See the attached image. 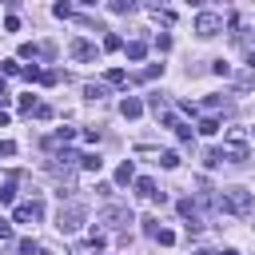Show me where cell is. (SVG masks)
<instances>
[{
  "label": "cell",
  "mask_w": 255,
  "mask_h": 255,
  "mask_svg": "<svg viewBox=\"0 0 255 255\" xmlns=\"http://www.w3.org/2000/svg\"><path fill=\"white\" fill-rule=\"evenodd\" d=\"M215 203H219L223 211H231V215H251V211H255V199H251L247 187H227L223 195H215Z\"/></svg>",
  "instance_id": "obj_1"
},
{
  "label": "cell",
  "mask_w": 255,
  "mask_h": 255,
  "mask_svg": "<svg viewBox=\"0 0 255 255\" xmlns=\"http://www.w3.org/2000/svg\"><path fill=\"white\" fill-rule=\"evenodd\" d=\"M223 159H231V163H243L247 155H251V143H247V131L243 128H231L227 135H223Z\"/></svg>",
  "instance_id": "obj_2"
},
{
  "label": "cell",
  "mask_w": 255,
  "mask_h": 255,
  "mask_svg": "<svg viewBox=\"0 0 255 255\" xmlns=\"http://www.w3.org/2000/svg\"><path fill=\"white\" fill-rule=\"evenodd\" d=\"M84 219H88V211H84L80 203H68V207H60V215H56V227H60L64 235H76V231L84 227Z\"/></svg>",
  "instance_id": "obj_3"
},
{
  "label": "cell",
  "mask_w": 255,
  "mask_h": 255,
  "mask_svg": "<svg viewBox=\"0 0 255 255\" xmlns=\"http://www.w3.org/2000/svg\"><path fill=\"white\" fill-rule=\"evenodd\" d=\"M219 28H223V16H215V12H199L195 16V36L211 40V36H219Z\"/></svg>",
  "instance_id": "obj_4"
},
{
  "label": "cell",
  "mask_w": 255,
  "mask_h": 255,
  "mask_svg": "<svg viewBox=\"0 0 255 255\" xmlns=\"http://www.w3.org/2000/svg\"><path fill=\"white\" fill-rule=\"evenodd\" d=\"M100 223L104 227H128V223H135V215H131V207H104Z\"/></svg>",
  "instance_id": "obj_5"
},
{
  "label": "cell",
  "mask_w": 255,
  "mask_h": 255,
  "mask_svg": "<svg viewBox=\"0 0 255 255\" xmlns=\"http://www.w3.org/2000/svg\"><path fill=\"white\" fill-rule=\"evenodd\" d=\"M12 219H16V223H36V219H44V203H40V199H28V203H20V207L12 211Z\"/></svg>",
  "instance_id": "obj_6"
},
{
  "label": "cell",
  "mask_w": 255,
  "mask_h": 255,
  "mask_svg": "<svg viewBox=\"0 0 255 255\" xmlns=\"http://www.w3.org/2000/svg\"><path fill=\"white\" fill-rule=\"evenodd\" d=\"M175 211L187 219V231L195 235V231H199V211H195V203H191V199H179V203H175Z\"/></svg>",
  "instance_id": "obj_7"
},
{
  "label": "cell",
  "mask_w": 255,
  "mask_h": 255,
  "mask_svg": "<svg viewBox=\"0 0 255 255\" xmlns=\"http://www.w3.org/2000/svg\"><path fill=\"white\" fill-rule=\"evenodd\" d=\"M120 116H124V120H139V116H143V104H139L135 96H124V100H120Z\"/></svg>",
  "instance_id": "obj_8"
},
{
  "label": "cell",
  "mask_w": 255,
  "mask_h": 255,
  "mask_svg": "<svg viewBox=\"0 0 255 255\" xmlns=\"http://www.w3.org/2000/svg\"><path fill=\"white\" fill-rule=\"evenodd\" d=\"M20 56H24V60H36V56H52V44H20Z\"/></svg>",
  "instance_id": "obj_9"
},
{
  "label": "cell",
  "mask_w": 255,
  "mask_h": 255,
  "mask_svg": "<svg viewBox=\"0 0 255 255\" xmlns=\"http://www.w3.org/2000/svg\"><path fill=\"white\" fill-rule=\"evenodd\" d=\"M72 56H76V60H84V64H88V60H96V48H92V44H88V40H72Z\"/></svg>",
  "instance_id": "obj_10"
},
{
  "label": "cell",
  "mask_w": 255,
  "mask_h": 255,
  "mask_svg": "<svg viewBox=\"0 0 255 255\" xmlns=\"http://www.w3.org/2000/svg\"><path fill=\"white\" fill-rule=\"evenodd\" d=\"M131 183H135V195H143V199L155 195V179H151V175H139V179H131Z\"/></svg>",
  "instance_id": "obj_11"
},
{
  "label": "cell",
  "mask_w": 255,
  "mask_h": 255,
  "mask_svg": "<svg viewBox=\"0 0 255 255\" xmlns=\"http://www.w3.org/2000/svg\"><path fill=\"white\" fill-rule=\"evenodd\" d=\"M131 179H135V167H131V159H124V163L116 167V183H124V187H128Z\"/></svg>",
  "instance_id": "obj_12"
},
{
  "label": "cell",
  "mask_w": 255,
  "mask_h": 255,
  "mask_svg": "<svg viewBox=\"0 0 255 255\" xmlns=\"http://www.w3.org/2000/svg\"><path fill=\"white\" fill-rule=\"evenodd\" d=\"M108 8H112L116 16H128V12H135V8H139V0H108Z\"/></svg>",
  "instance_id": "obj_13"
},
{
  "label": "cell",
  "mask_w": 255,
  "mask_h": 255,
  "mask_svg": "<svg viewBox=\"0 0 255 255\" xmlns=\"http://www.w3.org/2000/svg\"><path fill=\"white\" fill-rule=\"evenodd\" d=\"M80 167H84V171H100V167H104V159H100L96 151H84V155H80Z\"/></svg>",
  "instance_id": "obj_14"
},
{
  "label": "cell",
  "mask_w": 255,
  "mask_h": 255,
  "mask_svg": "<svg viewBox=\"0 0 255 255\" xmlns=\"http://www.w3.org/2000/svg\"><path fill=\"white\" fill-rule=\"evenodd\" d=\"M195 131H199V135H215V131H219V120H215V116H203Z\"/></svg>",
  "instance_id": "obj_15"
},
{
  "label": "cell",
  "mask_w": 255,
  "mask_h": 255,
  "mask_svg": "<svg viewBox=\"0 0 255 255\" xmlns=\"http://www.w3.org/2000/svg\"><path fill=\"white\" fill-rule=\"evenodd\" d=\"M12 199H16V175H8L0 187V203H12Z\"/></svg>",
  "instance_id": "obj_16"
},
{
  "label": "cell",
  "mask_w": 255,
  "mask_h": 255,
  "mask_svg": "<svg viewBox=\"0 0 255 255\" xmlns=\"http://www.w3.org/2000/svg\"><path fill=\"white\" fill-rule=\"evenodd\" d=\"M143 56H147V44L143 40H131L128 44V60H143Z\"/></svg>",
  "instance_id": "obj_17"
},
{
  "label": "cell",
  "mask_w": 255,
  "mask_h": 255,
  "mask_svg": "<svg viewBox=\"0 0 255 255\" xmlns=\"http://www.w3.org/2000/svg\"><path fill=\"white\" fill-rule=\"evenodd\" d=\"M104 84H112V88H120V84H128V72H124V68H112V72L104 76Z\"/></svg>",
  "instance_id": "obj_18"
},
{
  "label": "cell",
  "mask_w": 255,
  "mask_h": 255,
  "mask_svg": "<svg viewBox=\"0 0 255 255\" xmlns=\"http://www.w3.org/2000/svg\"><path fill=\"white\" fill-rule=\"evenodd\" d=\"M159 72H163V64H147V68H143V72H139L135 80H139V84H147V80H155Z\"/></svg>",
  "instance_id": "obj_19"
},
{
  "label": "cell",
  "mask_w": 255,
  "mask_h": 255,
  "mask_svg": "<svg viewBox=\"0 0 255 255\" xmlns=\"http://www.w3.org/2000/svg\"><path fill=\"white\" fill-rule=\"evenodd\" d=\"M104 92H108V84H84V96L88 100H104Z\"/></svg>",
  "instance_id": "obj_20"
},
{
  "label": "cell",
  "mask_w": 255,
  "mask_h": 255,
  "mask_svg": "<svg viewBox=\"0 0 255 255\" xmlns=\"http://www.w3.org/2000/svg\"><path fill=\"white\" fill-rule=\"evenodd\" d=\"M120 48H124V40H120L116 32H108V36H104V52H120Z\"/></svg>",
  "instance_id": "obj_21"
},
{
  "label": "cell",
  "mask_w": 255,
  "mask_h": 255,
  "mask_svg": "<svg viewBox=\"0 0 255 255\" xmlns=\"http://www.w3.org/2000/svg\"><path fill=\"white\" fill-rule=\"evenodd\" d=\"M139 223H143V235H147V239H155V231H159V219H155V215H147V219H139Z\"/></svg>",
  "instance_id": "obj_22"
},
{
  "label": "cell",
  "mask_w": 255,
  "mask_h": 255,
  "mask_svg": "<svg viewBox=\"0 0 255 255\" xmlns=\"http://www.w3.org/2000/svg\"><path fill=\"white\" fill-rule=\"evenodd\" d=\"M0 68H4V76H24V64H16V60H4Z\"/></svg>",
  "instance_id": "obj_23"
},
{
  "label": "cell",
  "mask_w": 255,
  "mask_h": 255,
  "mask_svg": "<svg viewBox=\"0 0 255 255\" xmlns=\"http://www.w3.org/2000/svg\"><path fill=\"white\" fill-rule=\"evenodd\" d=\"M52 12L64 20V16H72V4H68V0H56V4H52Z\"/></svg>",
  "instance_id": "obj_24"
},
{
  "label": "cell",
  "mask_w": 255,
  "mask_h": 255,
  "mask_svg": "<svg viewBox=\"0 0 255 255\" xmlns=\"http://www.w3.org/2000/svg\"><path fill=\"white\" fill-rule=\"evenodd\" d=\"M159 163H163V167H179V155H175V151H159Z\"/></svg>",
  "instance_id": "obj_25"
},
{
  "label": "cell",
  "mask_w": 255,
  "mask_h": 255,
  "mask_svg": "<svg viewBox=\"0 0 255 255\" xmlns=\"http://www.w3.org/2000/svg\"><path fill=\"white\" fill-rule=\"evenodd\" d=\"M20 251H24V255H40V243H36V239H20Z\"/></svg>",
  "instance_id": "obj_26"
},
{
  "label": "cell",
  "mask_w": 255,
  "mask_h": 255,
  "mask_svg": "<svg viewBox=\"0 0 255 255\" xmlns=\"http://www.w3.org/2000/svg\"><path fill=\"white\" fill-rule=\"evenodd\" d=\"M32 116H36V120H52V108H48V104H36Z\"/></svg>",
  "instance_id": "obj_27"
},
{
  "label": "cell",
  "mask_w": 255,
  "mask_h": 255,
  "mask_svg": "<svg viewBox=\"0 0 255 255\" xmlns=\"http://www.w3.org/2000/svg\"><path fill=\"white\" fill-rule=\"evenodd\" d=\"M175 135H179L183 143H191V128H187V124H179V120H175Z\"/></svg>",
  "instance_id": "obj_28"
},
{
  "label": "cell",
  "mask_w": 255,
  "mask_h": 255,
  "mask_svg": "<svg viewBox=\"0 0 255 255\" xmlns=\"http://www.w3.org/2000/svg\"><path fill=\"white\" fill-rule=\"evenodd\" d=\"M203 163H207V167H219V163H223V151H219V147H215V151H207V159H203Z\"/></svg>",
  "instance_id": "obj_29"
},
{
  "label": "cell",
  "mask_w": 255,
  "mask_h": 255,
  "mask_svg": "<svg viewBox=\"0 0 255 255\" xmlns=\"http://www.w3.org/2000/svg\"><path fill=\"white\" fill-rule=\"evenodd\" d=\"M155 239H159V243H163V247H171V243H175V235H171V231H167V227H159V231H155Z\"/></svg>",
  "instance_id": "obj_30"
},
{
  "label": "cell",
  "mask_w": 255,
  "mask_h": 255,
  "mask_svg": "<svg viewBox=\"0 0 255 255\" xmlns=\"http://www.w3.org/2000/svg\"><path fill=\"white\" fill-rule=\"evenodd\" d=\"M84 247H88V251H104V235H92V239H84Z\"/></svg>",
  "instance_id": "obj_31"
},
{
  "label": "cell",
  "mask_w": 255,
  "mask_h": 255,
  "mask_svg": "<svg viewBox=\"0 0 255 255\" xmlns=\"http://www.w3.org/2000/svg\"><path fill=\"white\" fill-rule=\"evenodd\" d=\"M155 48H159V52H167V48H171V36H167V32H159V36H155Z\"/></svg>",
  "instance_id": "obj_32"
},
{
  "label": "cell",
  "mask_w": 255,
  "mask_h": 255,
  "mask_svg": "<svg viewBox=\"0 0 255 255\" xmlns=\"http://www.w3.org/2000/svg\"><path fill=\"white\" fill-rule=\"evenodd\" d=\"M211 72H215V76H231V64H223V60H215V64H211Z\"/></svg>",
  "instance_id": "obj_33"
},
{
  "label": "cell",
  "mask_w": 255,
  "mask_h": 255,
  "mask_svg": "<svg viewBox=\"0 0 255 255\" xmlns=\"http://www.w3.org/2000/svg\"><path fill=\"white\" fill-rule=\"evenodd\" d=\"M24 80H36V84H44V72H40V68H24Z\"/></svg>",
  "instance_id": "obj_34"
},
{
  "label": "cell",
  "mask_w": 255,
  "mask_h": 255,
  "mask_svg": "<svg viewBox=\"0 0 255 255\" xmlns=\"http://www.w3.org/2000/svg\"><path fill=\"white\" fill-rule=\"evenodd\" d=\"M147 108L151 112H163V96H147Z\"/></svg>",
  "instance_id": "obj_35"
},
{
  "label": "cell",
  "mask_w": 255,
  "mask_h": 255,
  "mask_svg": "<svg viewBox=\"0 0 255 255\" xmlns=\"http://www.w3.org/2000/svg\"><path fill=\"white\" fill-rule=\"evenodd\" d=\"M32 108H36V100H32V96H20V112H28V116H32Z\"/></svg>",
  "instance_id": "obj_36"
},
{
  "label": "cell",
  "mask_w": 255,
  "mask_h": 255,
  "mask_svg": "<svg viewBox=\"0 0 255 255\" xmlns=\"http://www.w3.org/2000/svg\"><path fill=\"white\" fill-rule=\"evenodd\" d=\"M4 239H12V223H8V219H0V243H4Z\"/></svg>",
  "instance_id": "obj_37"
},
{
  "label": "cell",
  "mask_w": 255,
  "mask_h": 255,
  "mask_svg": "<svg viewBox=\"0 0 255 255\" xmlns=\"http://www.w3.org/2000/svg\"><path fill=\"white\" fill-rule=\"evenodd\" d=\"M12 151H16V143L12 139H0V155H12Z\"/></svg>",
  "instance_id": "obj_38"
},
{
  "label": "cell",
  "mask_w": 255,
  "mask_h": 255,
  "mask_svg": "<svg viewBox=\"0 0 255 255\" xmlns=\"http://www.w3.org/2000/svg\"><path fill=\"white\" fill-rule=\"evenodd\" d=\"M12 96H8V84H4V76H0V104H8Z\"/></svg>",
  "instance_id": "obj_39"
},
{
  "label": "cell",
  "mask_w": 255,
  "mask_h": 255,
  "mask_svg": "<svg viewBox=\"0 0 255 255\" xmlns=\"http://www.w3.org/2000/svg\"><path fill=\"white\" fill-rule=\"evenodd\" d=\"M80 4H88V8H96V4H100V0H80Z\"/></svg>",
  "instance_id": "obj_40"
},
{
  "label": "cell",
  "mask_w": 255,
  "mask_h": 255,
  "mask_svg": "<svg viewBox=\"0 0 255 255\" xmlns=\"http://www.w3.org/2000/svg\"><path fill=\"white\" fill-rule=\"evenodd\" d=\"M247 64H251V68H255V52H251V56H247Z\"/></svg>",
  "instance_id": "obj_41"
},
{
  "label": "cell",
  "mask_w": 255,
  "mask_h": 255,
  "mask_svg": "<svg viewBox=\"0 0 255 255\" xmlns=\"http://www.w3.org/2000/svg\"><path fill=\"white\" fill-rule=\"evenodd\" d=\"M4 124H8V116H4V112H0V128H4Z\"/></svg>",
  "instance_id": "obj_42"
},
{
  "label": "cell",
  "mask_w": 255,
  "mask_h": 255,
  "mask_svg": "<svg viewBox=\"0 0 255 255\" xmlns=\"http://www.w3.org/2000/svg\"><path fill=\"white\" fill-rule=\"evenodd\" d=\"M195 255H219V251H195Z\"/></svg>",
  "instance_id": "obj_43"
},
{
  "label": "cell",
  "mask_w": 255,
  "mask_h": 255,
  "mask_svg": "<svg viewBox=\"0 0 255 255\" xmlns=\"http://www.w3.org/2000/svg\"><path fill=\"white\" fill-rule=\"evenodd\" d=\"M223 255H239V251H223Z\"/></svg>",
  "instance_id": "obj_44"
}]
</instances>
